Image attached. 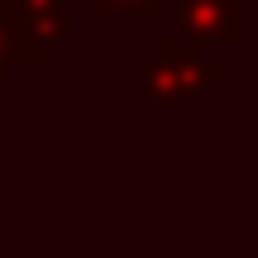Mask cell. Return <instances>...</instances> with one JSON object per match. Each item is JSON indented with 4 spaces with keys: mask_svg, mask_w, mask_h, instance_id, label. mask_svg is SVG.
<instances>
[{
    "mask_svg": "<svg viewBox=\"0 0 258 258\" xmlns=\"http://www.w3.org/2000/svg\"><path fill=\"white\" fill-rule=\"evenodd\" d=\"M10 34H15V62H48L57 43L72 38L67 0H5Z\"/></svg>",
    "mask_w": 258,
    "mask_h": 258,
    "instance_id": "2",
    "label": "cell"
},
{
    "mask_svg": "<svg viewBox=\"0 0 258 258\" xmlns=\"http://www.w3.org/2000/svg\"><path fill=\"white\" fill-rule=\"evenodd\" d=\"M177 24L186 38H225L239 43L244 38V5L239 0H177Z\"/></svg>",
    "mask_w": 258,
    "mask_h": 258,
    "instance_id": "3",
    "label": "cell"
},
{
    "mask_svg": "<svg viewBox=\"0 0 258 258\" xmlns=\"http://www.w3.org/2000/svg\"><path fill=\"white\" fill-rule=\"evenodd\" d=\"M220 82H225V67L201 53V38H186V34L163 38L158 53L139 67V91L163 110H177V105L196 101L206 86H220Z\"/></svg>",
    "mask_w": 258,
    "mask_h": 258,
    "instance_id": "1",
    "label": "cell"
},
{
    "mask_svg": "<svg viewBox=\"0 0 258 258\" xmlns=\"http://www.w3.org/2000/svg\"><path fill=\"white\" fill-rule=\"evenodd\" d=\"M96 19H115V15H139V19H158L163 0H91Z\"/></svg>",
    "mask_w": 258,
    "mask_h": 258,
    "instance_id": "4",
    "label": "cell"
},
{
    "mask_svg": "<svg viewBox=\"0 0 258 258\" xmlns=\"http://www.w3.org/2000/svg\"><path fill=\"white\" fill-rule=\"evenodd\" d=\"M10 62H15V34H10V15H5V0H0V82L10 77Z\"/></svg>",
    "mask_w": 258,
    "mask_h": 258,
    "instance_id": "5",
    "label": "cell"
}]
</instances>
